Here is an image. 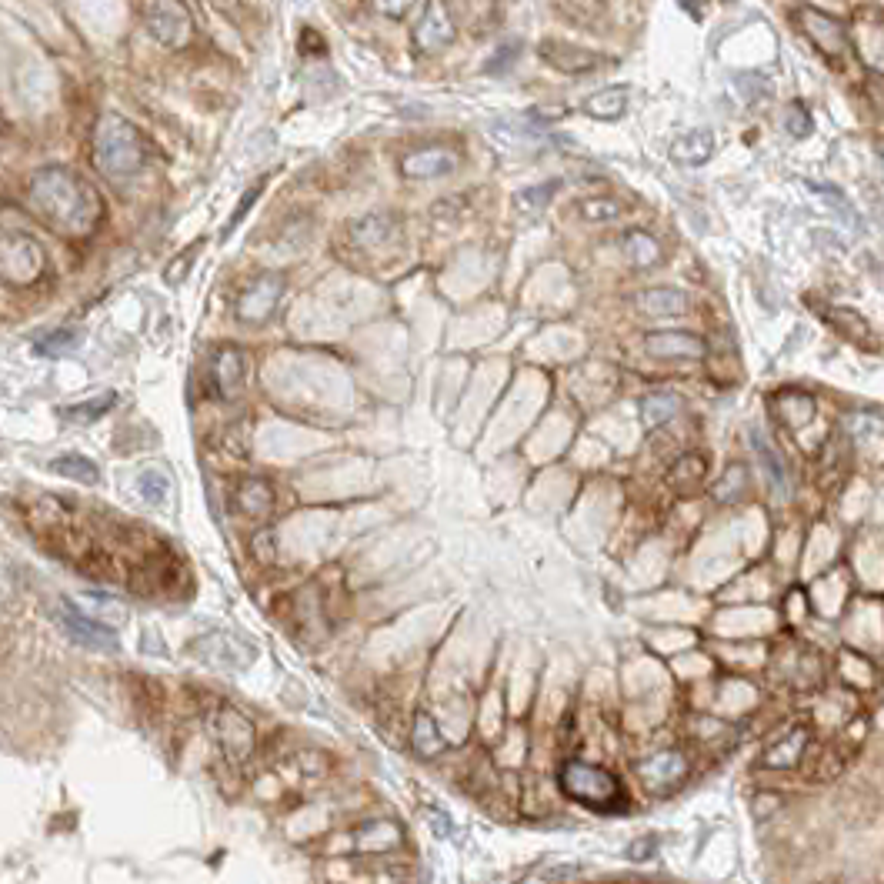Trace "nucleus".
I'll return each mask as SVG.
<instances>
[{
  "instance_id": "f257e3e1",
  "label": "nucleus",
  "mask_w": 884,
  "mask_h": 884,
  "mask_svg": "<svg viewBox=\"0 0 884 884\" xmlns=\"http://www.w3.org/2000/svg\"><path fill=\"white\" fill-rule=\"evenodd\" d=\"M31 211L57 234L84 237L91 234L101 221V197L81 174L67 171V167H44L31 177V191H27Z\"/></svg>"
},
{
  "instance_id": "f03ea898",
  "label": "nucleus",
  "mask_w": 884,
  "mask_h": 884,
  "mask_svg": "<svg viewBox=\"0 0 884 884\" xmlns=\"http://www.w3.org/2000/svg\"><path fill=\"white\" fill-rule=\"evenodd\" d=\"M147 151L131 121L107 114L97 124V164L107 177H134L144 171Z\"/></svg>"
},
{
  "instance_id": "7ed1b4c3",
  "label": "nucleus",
  "mask_w": 884,
  "mask_h": 884,
  "mask_svg": "<svg viewBox=\"0 0 884 884\" xmlns=\"http://www.w3.org/2000/svg\"><path fill=\"white\" fill-rule=\"evenodd\" d=\"M561 791L568 794V798L588 804V808H598V811H614L624 804L621 781H614V774L598 768V764H584V761L564 764Z\"/></svg>"
},
{
  "instance_id": "20e7f679",
  "label": "nucleus",
  "mask_w": 884,
  "mask_h": 884,
  "mask_svg": "<svg viewBox=\"0 0 884 884\" xmlns=\"http://www.w3.org/2000/svg\"><path fill=\"white\" fill-rule=\"evenodd\" d=\"M144 24L157 44L174 47V51L184 47L194 34L191 14H187L181 0H144Z\"/></svg>"
},
{
  "instance_id": "39448f33",
  "label": "nucleus",
  "mask_w": 884,
  "mask_h": 884,
  "mask_svg": "<svg viewBox=\"0 0 884 884\" xmlns=\"http://www.w3.org/2000/svg\"><path fill=\"white\" fill-rule=\"evenodd\" d=\"M44 267V254L31 237L4 234L0 237V281L31 284Z\"/></svg>"
},
{
  "instance_id": "423d86ee",
  "label": "nucleus",
  "mask_w": 884,
  "mask_h": 884,
  "mask_svg": "<svg viewBox=\"0 0 884 884\" xmlns=\"http://www.w3.org/2000/svg\"><path fill=\"white\" fill-rule=\"evenodd\" d=\"M191 654L197 661H204L207 668L217 671H244L247 664H254V648L244 641L231 638V634H204L191 644Z\"/></svg>"
},
{
  "instance_id": "0eeeda50",
  "label": "nucleus",
  "mask_w": 884,
  "mask_h": 884,
  "mask_svg": "<svg viewBox=\"0 0 884 884\" xmlns=\"http://www.w3.org/2000/svg\"><path fill=\"white\" fill-rule=\"evenodd\" d=\"M57 621H61V628L71 634L77 644H84V648H94V651H114L117 648V634L107 628L104 621H97V618H91V614L77 611L71 601L57 604Z\"/></svg>"
},
{
  "instance_id": "6e6552de",
  "label": "nucleus",
  "mask_w": 884,
  "mask_h": 884,
  "mask_svg": "<svg viewBox=\"0 0 884 884\" xmlns=\"http://www.w3.org/2000/svg\"><path fill=\"white\" fill-rule=\"evenodd\" d=\"M217 744L231 761H247L254 751V724L241 711L224 708L217 714Z\"/></svg>"
},
{
  "instance_id": "1a4fd4ad",
  "label": "nucleus",
  "mask_w": 884,
  "mask_h": 884,
  "mask_svg": "<svg viewBox=\"0 0 884 884\" xmlns=\"http://www.w3.org/2000/svg\"><path fill=\"white\" fill-rule=\"evenodd\" d=\"M644 351L651 357H664V361H698V357L708 354V344L698 334L688 331H661V334H648L644 337Z\"/></svg>"
},
{
  "instance_id": "9d476101",
  "label": "nucleus",
  "mask_w": 884,
  "mask_h": 884,
  "mask_svg": "<svg viewBox=\"0 0 884 884\" xmlns=\"http://www.w3.org/2000/svg\"><path fill=\"white\" fill-rule=\"evenodd\" d=\"M281 294H284V277L281 274H267V277L254 281L241 294V301H237V314H241L244 321H267V317L274 314L277 301H281Z\"/></svg>"
},
{
  "instance_id": "9b49d317",
  "label": "nucleus",
  "mask_w": 884,
  "mask_h": 884,
  "mask_svg": "<svg viewBox=\"0 0 884 884\" xmlns=\"http://www.w3.org/2000/svg\"><path fill=\"white\" fill-rule=\"evenodd\" d=\"M244 377H247L244 354L237 351V347H221L217 357H214V387H217V394H221L224 401H231V397L241 394Z\"/></svg>"
},
{
  "instance_id": "f8f14e48",
  "label": "nucleus",
  "mask_w": 884,
  "mask_h": 884,
  "mask_svg": "<svg viewBox=\"0 0 884 884\" xmlns=\"http://www.w3.org/2000/svg\"><path fill=\"white\" fill-rule=\"evenodd\" d=\"M751 448H754V458H758V464H761L764 478H768V484H771L774 498H788V491H791L788 468H784L778 448L764 437V431H751Z\"/></svg>"
},
{
  "instance_id": "ddd939ff",
  "label": "nucleus",
  "mask_w": 884,
  "mask_h": 884,
  "mask_svg": "<svg viewBox=\"0 0 884 884\" xmlns=\"http://www.w3.org/2000/svg\"><path fill=\"white\" fill-rule=\"evenodd\" d=\"M638 771L644 781L654 784V788H671V784H678L684 774H688V761H684L681 751H661V754H654V758L641 761Z\"/></svg>"
},
{
  "instance_id": "4468645a",
  "label": "nucleus",
  "mask_w": 884,
  "mask_h": 884,
  "mask_svg": "<svg viewBox=\"0 0 884 884\" xmlns=\"http://www.w3.org/2000/svg\"><path fill=\"white\" fill-rule=\"evenodd\" d=\"M538 54L564 74H584V71H594V67H598V57H594L591 51L564 44V41H544Z\"/></svg>"
},
{
  "instance_id": "2eb2a0df",
  "label": "nucleus",
  "mask_w": 884,
  "mask_h": 884,
  "mask_svg": "<svg viewBox=\"0 0 884 884\" xmlns=\"http://www.w3.org/2000/svg\"><path fill=\"white\" fill-rule=\"evenodd\" d=\"M634 307L648 317H678L688 311V297L674 287H648V291H638Z\"/></svg>"
},
{
  "instance_id": "dca6fc26",
  "label": "nucleus",
  "mask_w": 884,
  "mask_h": 884,
  "mask_svg": "<svg viewBox=\"0 0 884 884\" xmlns=\"http://www.w3.org/2000/svg\"><path fill=\"white\" fill-rule=\"evenodd\" d=\"M454 37V27H451V17L448 11H444L441 0H431L424 11V21L421 27H417V44L427 47V51H434V47H444Z\"/></svg>"
},
{
  "instance_id": "f3484780",
  "label": "nucleus",
  "mask_w": 884,
  "mask_h": 884,
  "mask_svg": "<svg viewBox=\"0 0 884 884\" xmlns=\"http://www.w3.org/2000/svg\"><path fill=\"white\" fill-rule=\"evenodd\" d=\"M454 164H458V161H454L451 151H441V147H434V151H421V154L404 157L401 174L404 177H441V174H451Z\"/></svg>"
},
{
  "instance_id": "a211bd4d",
  "label": "nucleus",
  "mask_w": 884,
  "mask_h": 884,
  "mask_svg": "<svg viewBox=\"0 0 884 884\" xmlns=\"http://www.w3.org/2000/svg\"><path fill=\"white\" fill-rule=\"evenodd\" d=\"M714 154V137L708 131H688L671 144V157L688 167L704 164Z\"/></svg>"
},
{
  "instance_id": "6ab92c4d",
  "label": "nucleus",
  "mask_w": 884,
  "mask_h": 884,
  "mask_svg": "<svg viewBox=\"0 0 884 884\" xmlns=\"http://www.w3.org/2000/svg\"><path fill=\"white\" fill-rule=\"evenodd\" d=\"M801 17H804L808 34L821 44L824 54H841L844 51V31L838 27V21H831V17L821 14V11H804Z\"/></svg>"
},
{
  "instance_id": "aec40b11",
  "label": "nucleus",
  "mask_w": 884,
  "mask_h": 884,
  "mask_svg": "<svg viewBox=\"0 0 884 884\" xmlns=\"http://www.w3.org/2000/svg\"><path fill=\"white\" fill-rule=\"evenodd\" d=\"M237 504H241L244 514H251V518H264V514H271L274 508V491L267 481H244L241 488H237Z\"/></svg>"
},
{
  "instance_id": "412c9836",
  "label": "nucleus",
  "mask_w": 884,
  "mask_h": 884,
  "mask_svg": "<svg viewBox=\"0 0 884 884\" xmlns=\"http://www.w3.org/2000/svg\"><path fill=\"white\" fill-rule=\"evenodd\" d=\"M621 247H624V254H628V261L638 267H654L661 261V244L654 241L648 231H628Z\"/></svg>"
},
{
  "instance_id": "4be33fe9",
  "label": "nucleus",
  "mask_w": 884,
  "mask_h": 884,
  "mask_svg": "<svg viewBox=\"0 0 884 884\" xmlns=\"http://www.w3.org/2000/svg\"><path fill=\"white\" fill-rule=\"evenodd\" d=\"M114 404H117V394L107 391V394H97V397H91V401H81L74 407H61V417L64 421H74V424H94L97 417H104Z\"/></svg>"
},
{
  "instance_id": "5701e85b",
  "label": "nucleus",
  "mask_w": 884,
  "mask_h": 884,
  "mask_svg": "<svg viewBox=\"0 0 884 884\" xmlns=\"http://www.w3.org/2000/svg\"><path fill=\"white\" fill-rule=\"evenodd\" d=\"M51 471H57L61 478L81 481V484H97V481H101V471H97V464L91 458H84V454H64V458L51 461Z\"/></svg>"
},
{
  "instance_id": "b1692460",
  "label": "nucleus",
  "mask_w": 884,
  "mask_h": 884,
  "mask_svg": "<svg viewBox=\"0 0 884 884\" xmlns=\"http://www.w3.org/2000/svg\"><path fill=\"white\" fill-rule=\"evenodd\" d=\"M624 101H628V91H621V87H608V91L588 97L584 111H588L591 117H601V121H614V117L624 114Z\"/></svg>"
},
{
  "instance_id": "393cba45",
  "label": "nucleus",
  "mask_w": 884,
  "mask_h": 884,
  "mask_svg": "<svg viewBox=\"0 0 884 884\" xmlns=\"http://www.w3.org/2000/svg\"><path fill=\"white\" fill-rule=\"evenodd\" d=\"M674 414H678V397L674 394H648L641 401V421L648 427L668 424Z\"/></svg>"
},
{
  "instance_id": "a878e982",
  "label": "nucleus",
  "mask_w": 884,
  "mask_h": 884,
  "mask_svg": "<svg viewBox=\"0 0 884 884\" xmlns=\"http://www.w3.org/2000/svg\"><path fill=\"white\" fill-rule=\"evenodd\" d=\"M578 211H581L584 221L611 224V221H621V217H624V204L614 201V197H588V201L578 204Z\"/></svg>"
},
{
  "instance_id": "bb28decb",
  "label": "nucleus",
  "mask_w": 884,
  "mask_h": 884,
  "mask_svg": "<svg viewBox=\"0 0 884 884\" xmlns=\"http://www.w3.org/2000/svg\"><path fill=\"white\" fill-rule=\"evenodd\" d=\"M137 491H141V498L147 504H167V498H171V478H167L164 471L151 468L137 478Z\"/></svg>"
},
{
  "instance_id": "cd10ccee",
  "label": "nucleus",
  "mask_w": 884,
  "mask_h": 884,
  "mask_svg": "<svg viewBox=\"0 0 884 884\" xmlns=\"http://www.w3.org/2000/svg\"><path fill=\"white\" fill-rule=\"evenodd\" d=\"M77 341H81V334L71 331V327H61V331H54V334L41 337L34 351L41 354V357H64V354H71V351H74Z\"/></svg>"
},
{
  "instance_id": "c85d7f7f",
  "label": "nucleus",
  "mask_w": 884,
  "mask_h": 884,
  "mask_svg": "<svg viewBox=\"0 0 884 884\" xmlns=\"http://www.w3.org/2000/svg\"><path fill=\"white\" fill-rule=\"evenodd\" d=\"M414 748L421 751L424 758H431V754L444 748L441 731H437V724L427 718V714H417V721H414Z\"/></svg>"
},
{
  "instance_id": "c756f323",
  "label": "nucleus",
  "mask_w": 884,
  "mask_h": 884,
  "mask_svg": "<svg viewBox=\"0 0 884 884\" xmlns=\"http://www.w3.org/2000/svg\"><path fill=\"white\" fill-rule=\"evenodd\" d=\"M561 11L578 27H594V21L604 17V0H561Z\"/></svg>"
},
{
  "instance_id": "7c9ffc66",
  "label": "nucleus",
  "mask_w": 884,
  "mask_h": 884,
  "mask_svg": "<svg viewBox=\"0 0 884 884\" xmlns=\"http://www.w3.org/2000/svg\"><path fill=\"white\" fill-rule=\"evenodd\" d=\"M801 748H804V731H794L784 744H778V748H771L768 764H774V768H778V764H791L794 758H798V751H801Z\"/></svg>"
},
{
  "instance_id": "2f4dec72",
  "label": "nucleus",
  "mask_w": 884,
  "mask_h": 884,
  "mask_svg": "<svg viewBox=\"0 0 884 884\" xmlns=\"http://www.w3.org/2000/svg\"><path fill=\"white\" fill-rule=\"evenodd\" d=\"M261 194H264V181H257V184L251 187V191H247V194L241 197V204H237V211L231 214V221H227V227H224V241H227V237H231L234 227L244 221V217H247V207H251V204L257 201V197H261Z\"/></svg>"
},
{
  "instance_id": "473e14b6",
  "label": "nucleus",
  "mask_w": 884,
  "mask_h": 884,
  "mask_svg": "<svg viewBox=\"0 0 884 884\" xmlns=\"http://www.w3.org/2000/svg\"><path fill=\"white\" fill-rule=\"evenodd\" d=\"M784 121H788L794 137H804L811 131V121H808V114H804L801 107H788V111H784Z\"/></svg>"
},
{
  "instance_id": "72a5a7b5",
  "label": "nucleus",
  "mask_w": 884,
  "mask_h": 884,
  "mask_svg": "<svg viewBox=\"0 0 884 884\" xmlns=\"http://www.w3.org/2000/svg\"><path fill=\"white\" fill-rule=\"evenodd\" d=\"M558 191V181H548L544 187H531V191H521L518 194V204H528V201H534V204H548V197Z\"/></svg>"
},
{
  "instance_id": "f704fd0d",
  "label": "nucleus",
  "mask_w": 884,
  "mask_h": 884,
  "mask_svg": "<svg viewBox=\"0 0 884 884\" xmlns=\"http://www.w3.org/2000/svg\"><path fill=\"white\" fill-rule=\"evenodd\" d=\"M654 851H658V841H654V838H641V841L631 844L628 854H631V861H648Z\"/></svg>"
},
{
  "instance_id": "c9c22d12",
  "label": "nucleus",
  "mask_w": 884,
  "mask_h": 884,
  "mask_svg": "<svg viewBox=\"0 0 884 884\" xmlns=\"http://www.w3.org/2000/svg\"><path fill=\"white\" fill-rule=\"evenodd\" d=\"M374 4H377V11H384L391 17H401L407 7H411V0H374Z\"/></svg>"
}]
</instances>
